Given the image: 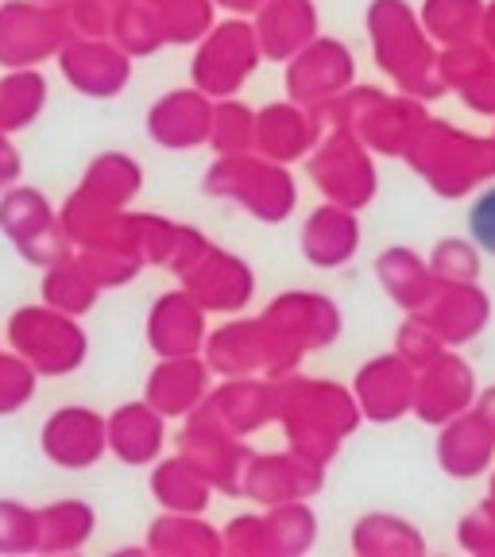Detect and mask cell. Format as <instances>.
<instances>
[{"mask_svg": "<svg viewBox=\"0 0 495 557\" xmlns=\"http://www.w3.org/2000/svg\"><path fill=\"white\" fill-rule=\"evenodd\" d=\"M437 151H434V186L449 198H461V194L477 190L480 183H492L495 178V136L477 139L465 136L457 128H437Z\"/></svg>", "mask_w": 495, "mask_h": 557, "instance_id": "6da1fadb", "label": "cell"}, {"mask_svg": "<svg viewBox=\"0 0 495 557\" xmlns=\"http://www.w3.org/2000/svg\"><path fill=\"white\" fill-rule=\"evenodd\" d=\"M442 469L457 480H472L480 472H487V465L495 461V426L480 414L477 407H469L465 414L449 418L442 434Z\"/></svg>", "mask_w": 495, "mask_h": 557, "instance_id": "7a4b0ae2", "label": "cell"}, {"mask_svg": "<svg viewBox=\"0 0 495 557\" xmlns=\"http://www.w3.org/2000/svg\"><path fill=\"white\" fill-rule=\"evenodd\" d=\"M477 403V375H472L469 360L461 357H442L422 380L418 392V410L430 422H449V418L465 414Z\"/></svg>", "mask_w": 495, "mask_h": 557, "instance_id": "3957f363", "label": "cell"}, {"mask_svg": "<svg viewBox=\"0 0 495 557\" xmlns=\"http://www.w3.org/2000/svg\"><path fill=\"white\" fill-rule=\"evenodd\" d=\"M487 322H492V298L477 283H449V290L437 298L430 313V325L442 345H465L477 333H484Z\"/></svg>", "mask_w": 495, "mask_h": 557, "instance_id": "277c9868", "label": "cell"}, {"mask_svg": "<svg viewBox=\"0 0 495 557\" xmlns=\"http://www.w3.org/2000/svg\"><path fill=\"white\" fill-rule=\"evenodd\" d=\"M445 82H453V86L461 89L469 109L495 116V51H487L480 39L453 47V62L445 66Z\"/></svg>", "mask_w": 495, "mask_h": 557, "instance_id": "5b68a950", "label": "cell"}, {"mask_svg": "<svg viewBox=\"0 0 495 557\" xmlns=\"http://www.w3.org/2000/svg\"><path fill=\"white\" fill-rule=\"evenodd\" d=\"M430 32L442 35L445 44H472L480 39V20H484V0H430L426 4Z\"/></svg>", "mask_w": 495, "mask_h": 557, "instance_id": "8992f818", "label": "cell"}, {"mask_svg": "<svg viewBox=\"0 0 495 557\" xmlns=\"http://www.w3.org/2000/svg\"><path fill=\"white\" fill-rule=\"evenodd\" d=\"M434 271H437V278H442L445 287H449V283H477L480 248L472 240H461V236L442 240V244H437V256H434Z\"/></svg>", "mask_w": 495, "mask_h": 557, "instance_id": "52a82bcc", "label": "cell"}, {"mask_svg": "<svg viewBox=\"0 0 495 557\" xmlns=\"http://www.w3.org/2000/svg\"><path fill=\"white\" fill-rule=\"evenodd\" d=\"M461 546L469 549V554L495 557V504L492 499H484V504L461 522Z\"/></svg>", "mask_w": 495, "mask_h": 557, "instance_id": "ba28073f", "label": "cell"}, {"mask_svg": "<svg viewBox=\"0 0 495 557\" xmlns=\"http://www.w3.org/2000/svg\"><path fill=\"white\" fill-rule=\"evenodd\" d=\"M469 233H472V244H477L480 252L495 256V178L469 209Z\"/></svg>", "mask_w": 495, "mask_h": 557, "instance_id": "9c48e42d", "label": "cell"}, {"mask_svg": "<svg viewBox=\"0 0 495 557\" xmlns=\"http://www.w3.org/2000/svg\"><path fill=\"white\" fill-rule=\"evenodd\" d=\"M480 44L495 51V4H484V20H480Z\"/></svg>", "mask_w": 495, "mask_h": 557, "instance_id": "30bf717a", "label": "cell"}, {"mask_svg": "<svg viewBox=\"0 0 495 557\" xmlns=\"http://www.w3.org/2000/svg\"><path fill=\"white\" fill-rule=\"evenodd\" d=\"M472 407H477L480 414H484L487 422H492V426H495V387H487V392H480V399L472 403Z\"/></svg>", "mask_w": 495, "mask_h": 557, "instance_id": "8fae6325", "label": "cell"}, {"mask_svg": "<svg viewBox=\"0 0 495 557\" xmlns=\"http://www.w3.org/2000/svg\"><path fill=\"white\" fill-rule=\"evenodd\" d=\"M487 499L495 504V476H492V487H487Z\"/></svg>", "mask_w": 495, "mask_h": 557, "instance_id": "7c38bea8", "label": "cell"}]
</instances>
